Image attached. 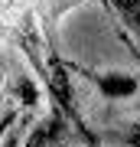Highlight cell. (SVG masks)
Returning <instances> with one entry per match:
<instances>
[{
  "instance_id": "cell-6",
  "label": "cell",
  "mask_w": 140,
  "mask_h": 147,
  "mask_svg": "<svg viewBox=\"0 0 140 147\" xmlns=\"http://www.w3.org/2000/svg\"><path fill=\"white\" fill-rule=\"evenodd\" d=\"M23 137H26V118H16L10 127H7L0 147H23Z\"/></svg>"
},
{
  "instance_id": "cell-3",
  "label": "cell",
  "mask_w": 140,
  "mask_h": 147,
  "mask_svg": "<svg viewBox=\"0 0 140 147\" xmlns=\"http://www.w3.org/2000/svg\"><path fill=\"white\" fill-rule=\"evenodd\" d=\"M68 124H72V121L65 118V111L59 108L56 101H52L49 115H46V118H39L36 124H33L29 131H26V137H23V147H62Z\"/></svg>"
},
{
  "instance_id": "cell-4",
  "label": "cell",
  "mask_w": 140,
  "mask_h": 147,
  "mask_svg": "<svg viewBox=\"0 0 140 147\" xmlns=\"http://www.w3.org/2000/svg\"><path fill=\"white\" fill-rule=\"evenodd\" d=\"M10 95L16 101H20L23 108H36L39 105V98H42V92H39V82L33 79V75H16V79L10 82Z\"/></svg>"
},
{
  "instance_id": "cell-1",
  "label": "cell",
  "mask_w": 140,
  "mask_h": 147,
  "mask_svg": "<svg viewBox=\"0 0 140 147\" xmlns=\"http://www.w3.org/2000/svg\"><path fill=\"white\" fill-rule=\"evenodd\" d=\"M20 42H23V53L33 59V65H36L39 79H42V85H46V95L65 111V118L72 121L75 134L82 137L85 144L98 147V137H94V131L85 124L82 111H78V105H75V88H72V75H68V72H72V62H65V59L56 53V46L36 33L33 23H26Z\"/></svg>"
},
{
  "instance_id": "cell-7",
  "label": "cell",
  "mask_w": 140,
  "mask_h": 147,
  "mask_svg": "<svg viewBox=\"0 0 140 147\" xmlns=\"http://www.w3.org/2000/svg\"><path fill=\"white\" fill-rule=\"evenodd\" d=\"M117 141H121V144H127V147H140V118H137V121H130L124 131L117 134Z\"/></svg>"
},
{
  "instance_id": "cell-2",
  "label": "cell",
  "mask_w": 140,
  "mask_h": 147,
  "mask_svg": "<svg viewBox=\"0 0 140 147\" xmlns=\"http://www.w3.org/2000/svg\"><path fill=\"white\" fill-rule=\"evenodd\" d=\"M75 72H82L85 79H88L94 88L101 92V98H108V101H121V98H134L137 88H140V82L134 79L130 72H121V69H85V65H72Z\"/></svg>"
},
{
  "instance_id": "cell-5",
  "label": "cell",
  "mask_w": 140,
  "mask_h": 147,
  "mask_svg": "<svg viewBox=\"0 0 140 147\" xmlns=\"http://www.w3.org/2000/svg\"><path fill=\"white\" fill-rule=\"evenodd\" d=\"M111 3H114L117 16L124 20V26L140 39V0H111Z\"/></svg>"
},
{
  "instance_id": "cell-8",
  "label": "cell",
  "mask_w": 140,
  "mask_h": 147,
  "mask_svg": "<svg viewBox=\"0 0 140 147\" xmlns=\"http://www.w3.org/2000/svg\"><path fill=\"white\" fill-rule=\"evenodd\" d=\"M13 121H16V111H7V115H3V121H0V137L7 134V127H10Z\"/></svg>"
}]
</instances>
